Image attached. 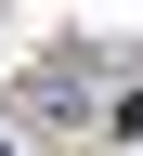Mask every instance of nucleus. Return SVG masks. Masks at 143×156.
I'll return each instance as SVG.
<instances>
[{"label": "nucleus", "instance_id": "1", "mask_svg": "<svg viewBox=\"0 0 143 156\" xmlns=\"http://www.w3.org/2000/svg\"><path fill=\"white\" fill-rule=\"evenodd\" d=\"M0 156H13V143H0Z\"/></svg>", "mask_w": 143, "mask_h": 156}]
</instances>
